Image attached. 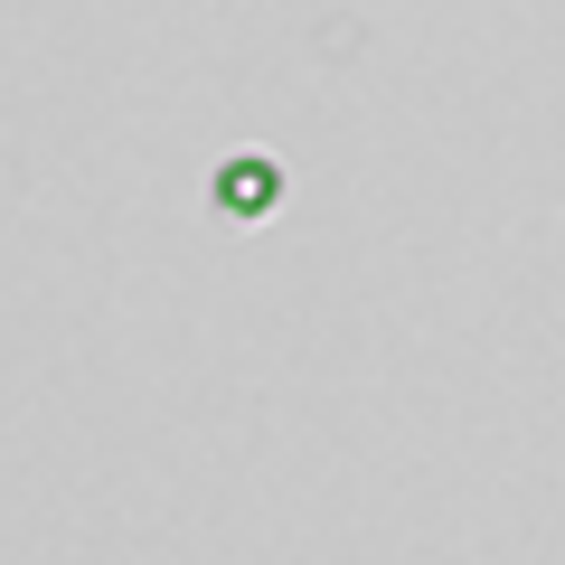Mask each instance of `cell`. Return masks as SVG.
<instances>
[{
    "label": "cell",
    "instance_id": "6da1fadb",
    "mask_svg": "<svg viewBox=\"0 0 565 565\" xmlns=\"http://www.w3.org/2000/svg\"><path fill=\"white\" fill-rule=\"evenodd\" d=\"M264 199H274V170H264V161H236V170H226V207H264Z\"/></svg>",
    "mask_w": 565,
    "mask_h": 565
}]
</instances>
